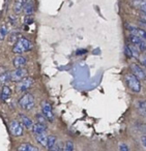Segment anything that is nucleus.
Masks as SVG:
<instances>
[{
	"label": "nucleus",
	"instance_id": "obj_30",
	"mask_svg": "<svg viewBox=\"0 0 146 151\" xmlns=\"http://www.w3.org/2000/svg\"><path fill=\"white\" fill-rule=\"evenodd\" d=\"M141 141H142V144H143V146L146 148V134H144V136L141 137Z\"/></svg>",
	"mask_w": 146,
	"mask_h": 151
},
{
	"label": "nucleus",
	"instance_id": "obj_17",
	"mask_svg": "<svg viewBox=\"0 0 146 151\" xmlns=\"http://www.w3.org/2000/svg\"><path fill=\"white\" fill-rule=\"evenodd\" d=\"M17 151H40L35 146L29 144V143H23L18 147Z\"/></svg>",
	"mask_w": 146,
	"mask_h": 151
},
{
	"label": "nucleus",
	"instance_id": "obj_24",
	"mask_svg": "<svg viewBox=\"0 0 146 151\" xmlns=\"http://www.w3.org/2000/svg\"><path fill=\"white\" fill-rule=\"evenodd\" d=\"M20 33H13L11 34V36H9V44L12 45H15L16 42H18V40H20Z\"/></svg>",
	"mask_w": 146,
	"mask_h": 151
},
{
	"label": "nucleus",
	"instance_id": "obj_9",
	"mask_svg": "<svg viewBox=\"0 0 146 151\" xmlns=\"http://www.w3.org/2000/svg\"><path fill=\"white\" fill-rule=\"evenodd\" d=\"M125 28L129 30L131 34H133V35H135V36H138V37H141L146 40V31L144 29L136 27V26H134V25H129V24H126Z\"/></svg>",
	"mask_w": 146,
	"mask_h": 151
},
{
	"label": "nucleus",
	"instance_id": "obj_14",
	"mask_svg": "<svg viewBox=\"0 0 146 151\" xmlns=\"http://www.w3.org/2000/svg\"><path fill=\"white\" fill-rule=\"evenodd\" d=\"M26 1L27 0H15V3H14V13L17 14V15L22 13V11L24 9V6L26 4Z\"/></svg>",
	"mask_w": 146,
	"mask_h": 151
},
{
	"label": "nucleus",
	"instance_id": "obj_15",
	"mask_svg": "<svg viewBox=\"0 0 146 151\" xmlns=\"http://www.w3.org/2000/svg\"><path fill=\"white\" fill-rule=\"evenodd\" d=\"M11 95H12V89L7 85H3L2 90H1V99H0L2 101H7L11 97Z\"/></svg>",
	"mask_w": 146,
	"mask_h": 151
},
{
	"label": "nucleus",
	"instance_id": "obj_28",
	"mask_svg": "<svg viewBox=\"0 0 146 151\" xmlns=\"http://www.w3.org/2000/svg\"><path fill=\"white\" fill-rule=\"evenodd\" d=\"M119 151H129V147L126 146V144L120 143V144H119Z\"/></svg>",
	"mask_w": 146,
	"mask_h": 151
},
{
	"label": "nucleus",
	"instance_id": "obj_32",
	"mask_svg": "<svg viewBox=\"0 0 146 151\" xmlns=\"http://www.w3.org/2000/svg\"><path fill=\"white\" fill-rule=\"evenodd\" d=\"M141 18H142V20H143V21L146 22V14H142Z\"/></svg>",
	"mask_w": 146,
	"mask_h": 151
},
{
	"label": "nucleus",
	"instance_id": "obj_4",
	"mask_svg": "<svg viewBox=\"0 0 146 151\" xmlns=\"http://www.w3.org/2000/svg\"><path fill=\"white\" fill-rule=\"evenodd\" d=\"M129 40L131 42V44L133 45L135 48H137L140 52H145L146 51V40H143L141 37H138L135 36L133 34H129Z\"/></svg>",
	"mask_w": 146,
	"mask_h": 151
},
{
	"label": "nucleus",
	"instance_id": "obj_27",
	"mask_svg": "<svg viewBox=\"0 0 146 151\" xmlns=\"http://www.w3.org/2000/svg\"><path fill=\"white\" fill-rule=\"evenodd\" d=\"M62 147H61V145H60V143H56L55 144V146L53 147L51 150H49V151H62Z\"/></svg>",
	"mask_w": 146,
	"mask_h": 151
},
{
	"label": "nucleus",
	"instance_id": "obj_20",
	"mask_svg": "<svg viewBox=\"0 0 146 151\" xmlns=\"http://www.w3.org/2000/svg\"><path fill=\"white\" fill-rule=\"evenodd\" d=\"M56 143H57V138H56V137L52 136V134H51V136H48V139H47V145H46L48 151L51 150V149L55 146V144H56Z\"/></svg>",
	"mask_w": 146,
	"mask_h": 151
},
{
	"label": "nucleus",
	"instance_id": "obj_2",
	"mask_svg": "<svg viewBox=\"0 0 146 151\" xmlns=\"http://www.w3.org/2000/svg\"><path fill=\"white\" fill-rule=\"evenodd\" d=\"M34 105H35L34 96L29 92L23 94L19 99L20 108L23 109L24 111H30V110H32L34 108Z\"/></svg>",
	"mask_w": 146,
	"mask_h": 151
},
{
	"label": "nucleus",
	"instance_id": "obj_34",
	"mask_svg": "<svg viewBox=\"0 0 146 151\" xmlns=\"http://www.w3.org/2000/svg\"><path fill=\"white\" fill-rule=\"evenodd\" d=\"M145 116H146V111H145Z\"/></svg>",
	"mask_w": 146,
	"mask_h": 151
},
{
	"label": "nucleus",
	"instance_id": "obj_22",
	"mask_svg": "<svg viewBox=\"0 0 146 151\" xmlns=\"http://www.w3.org/2000/svg\"><path fill=\"white\" fill-rule=\"evenodd\" d=\"M9 81H11V71H4L0 75V83L7 84Z\"/></svg>",
	"mask_w": 146,
	"mask_h": 151
},
{
	"label": "nucleus",
	"instance_id": "obj_5",
	"mask_svg": "<svg viewBox=\"0 0 146 151\" xmlns=\"http://www.w3.org/2000/svg\"><path fill=\"white\" fill-rule=\"evenodd\" d=\"M34 83V80L30 77H26L23 80H21L20 82H18L17 85V90L18 92H26L28 89H30L32 87Z\"/></svg>",
	"mask_w": 146,
	"mask_h": 151
},
{
	"label": "nucleus",
	"instance_id": "obj_18",
	"mask_svg": "<svg viewBox=\"0 0 146 151\" xmlns=\"http://www.w3.org/2000/svg\"><path fill=\"white\" fill-rule=\"evenodd\" d=\"M34 137H35V140L38 141V144H40L42 146L46 147V145H47V139H48V134H47V132H42V134H34Z\"/></svg>",
	"mask_w": 146,
	"mask_h": 151
},
{
	"label": "nucleus",
	"instance_id": "obj_21",
	"mask_svg": "<svg viewBox=\"0 0 146 151\" xmlns=\"http://www.w3.org/2000/svg\"><path fill=\"white\" fill-rule=\"evenodd\" d=\"M136 107H137L138 111L142 114V115L145 116V111H146V101H138L136 103Z\"/></svg>",
	"mask_w": 146,
	"mask_h": 151
},
{
	"label": "nucleus",
	"instance_id": "obj_1",
	"mask_svg": "<svg viewBox=\"0 0 146 151\" xmlns=\"http://www.w3.org/2000/svg\"><path fill=\"white\" fill-rule=\"evenodd\" d=\"M33 47L32 42H30L28 38H25V37H21L15 45H14V48H13V52L15 54H18V55H21L25 52H28L30 51Z\"/></svg>",
	"mask_w": 146,
	"mask_h": 151
},
{
	"label": "nucleus",
	"instance_id": "obj_6",
	"mask_svg": "<svg viewBox=\"0 0 146 151\" xmlns=\"http://www.w3.org/2000/svg\"><path fill=\"white\" fill-rule=\"evenodd\" d=\"M9 130H11L13 136L21 137L22 134H23L24 128H23V125H22L21 122L14 119V120H12L11 123H9Z\"/></svg>",
	"mask_w": 146,
	"mask_h": 151
},
{
	"label": "nucleus",
	"instance_id": "obj_8",
	"mask_svg": "<svg viewBox=\"0 0 146 151\" xmlns=\"http://www.w3.org/2000/svg\"><path fill=\"white\" fill-rule=\"evenodd\" d=\"M42 112H43V115L45 116V118H46L47 120H49V121H54V118H55L54 112H53L52 107H51V105L48 101H44L42 103Z\"/></svg>",
	"mask_w": 146,
	"mask_h": 151
},
{
	"label": "nucleus",
	"instance_id": "obj_3",
	"mask_svg": "<svg viewBox=\"0 0 146 151\" xmlns=\"http://www.w3.org/2000/svg\"><path fill=\"white\" fill-rule=\"evenodd\" d=\"M125 82H126L129 88L134 93H139L141 91V83H140V80L137 77H135L133 73H126L125 75Z\"/></svg>",
	"mask_w": 146,
	"mask_h": 151
},
{
	"label": "nucleus",
	"instance_id": "obj_19",
	"mask_svg": "<svg viewBox=\"0 0 146 151\" xmlns=\"http://www.w3.org/2000/svg\"><path fill=\"white\" fill-rule=\"evenodd\" d=\"M24 12L27 16H30L33 14L34 12V5H33V0H27L26 4L24 6Z\"/></svg>",
	"mask_w": 146,
	"mask_h": 151
},
{
	"label": "nucleus",
	"instance_id": "obj_26",
	"mask_svg": "<svg viewBox=\"0 0 146 151\" xmlns=\"http://www.w3.org/2000/svg\"><path fill=\"white\" fill-rule=\"evenodd\" d=\"M35 117H36V120H38V123L46 124V120H45V118H44V116H43V115H40V114H36Z\"/></svg>",
	"mask_w": 146,
	"mask_h": 151
},
{
	"label": "nucleus",
	"instance_id": "obj_29",
	"mask_svg": "<svg viewBox=\"0 0 146 151\" xmlns=\"http://www.w3.org/2000/svg\"><path fill=\"white\" fill-rule=\"evenodd\" d=\"M140 60H141V63L146 67V55H142V56L139 57Z\"/></svg>",
	"mask_w": 146,
	"mask_h": 151
},
{
	"label": "nucleus",
	"instance_id": "obj_23",
	"mask_svg": "<svg viewBox=\"0 0 146 151\" xmlns=\"http://www.w3.org/2000/svg\"><path fill=\"white\" fill-rule=\"evenodd\" d=\"M9 33V30H7V26L3 25L0 27V40H3L5 38V36Z\"/></svg>",
	"mask_w": 146,
	"mask_h": 151
},
{
	"label": "nucleus",
	"instance_id": "obj_10",
	"mask_svg": "<svg viewBox=\"0 0 146 151\" xmlns=\"http://www.w3.org/2000/svg\"><path fill=\"white\" fill-rule=\"evenodd\" d=\"M131 70L135 77H137L139 80H145L146 79V73L143 70L141 66L137 63H132L131 64Z\"/></svg>",
	"mask_w": 146,
	"mask_h": 151
},
{
	"label": "nucleus",
	"instance_id": "obj_16",
	"mask_svg": "<svg viewBox=\"0 0 146 151\" xmlns=\"http://www.w3.org/2000/svg\"><path fill=\"white\" fill-rule=\"evenodd\" d=\"M32 132H33L34 134H42V132H47V126L46 124L44 123H34L33 128H32Z\"/></svg>",
	"mask_w": 146,
	"mask_h": 151
},
{
	"label": "nucleus",
	"instance_id": "obj_31",
	"mask_svg": "<svg viewBox=\"0 0 146 151\" xmlns=\"http://www.w3.org/2000/svg\"><path fill=\"white\" fill-rule=\"evenodd\" d=\"M139 23H140V25L144 26V27L146 28V22H145V21H143V20H141V21H139Z\"/></svg>",
	"mask_w": 146,
	"mask_h": 151
},
{
	"label": "nucleus",
	"instance_id": "obj_12",
	"mask_svg": "<svg viewBox=\"0 0 146 151\" xmlns=\"http://www.w3.org/2000/svg\"><path fill=\"white\" fill-rule=\"evenodd\" d=\"M132 4L142 14H146V0H133Z\"/></svg>",
	"mask_w": 146,
	"mask_h": 151
},
{
	"label": "nucleus",
	"instance_id": "obj_33",
	"mask_svg": "<svg viewBox=\"0 0 146 151\" xmlns=\"http://www.w3.org/2000/svg\"><path fill=\"white\" fill-rule=\"evenodd\" d=\"M0 99H1V91H0Z\"/></svg>",
	"mask_w": 146,
	"mask_h": 151
},
{
	"label": "nucleus",
	"instance_id": "obj_7",
	"mask_svg": "<svg viewBox=\"0 0 146 151\" xmlns=\"http://www.w3.org/2000/svg\"><path fill=\"white\" fill-rule=\"evenodd\" d=\"M27 69L23 68V67L16 68L15 70L11 71V81L12 82H20L21 80L27 77Z\"/></svg>",
	"mask_w": 146,
	"mask_h": 151
},
{
	"label": "nucleus",
	"instance_id": "obj_25",
	"mask_svg": "<svg viewBox=\"0 0 146 151\" xmlns=\"http://www.w3.org/2000/svg\"><path fill=\"white\" fill-rule=\"evenodd\" d=\"M62 151H74V144L72 143V141H67V142L65 143Z\"/></svg>",
	"mask_w": 146,
	"mask_h": 151
},
{
	"label": "nucleus",
	"instance_id": "obj_13",
	"mask_svg": "<svg viewBox=\"0 0 146 151\" xmlns=\"http://www.w3.org/2000/svg\"><path fill=\"white\" fill-rule=\"evenodd\" d=\"M26 62H27V59L24 56H21V55H18L13 59V64L16 68H21L22 66L26 64Z\"/></svg>",
	"mask_w": 146,
	"mask_h": 151
},
{
	"label": "nucleus",
	"instance_id": "obj_11",
	"mask_svg": "<svg viewBox=\"0 0 146 151\" xmlns=\"http://www.w3.org/2000/svg\"><path fill=\"white\" fill-rule=\"evenodd\" d=\"M19 119H20V122L22 123V125H23L25 128H27V129H32V128H33L34 123L32 122V120L30 119V118H28L26 115L20 114Z\"/></svg>",
	"mask_w": 146,
	"mask_h": 151
}]
</instances>
